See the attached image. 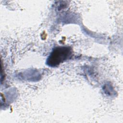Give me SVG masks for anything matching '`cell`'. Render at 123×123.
<instances>
[{
	"label": "cell",
	"mask_w": 123,
	"mask_h": 123,
	"mask_svg": "<svg viewBox=\"0 0 123 123\" xmlns=\"http://www.w3.org/2000/svg\"><path fill=\"white\" fill-rule=\"evenodd\" d=\"M73 50L68 46H59L54 48L46 60V64L51 67H56L60 63L70 59Z\"/></svg>",
	"instance_id": "1"
}]
</instances>
